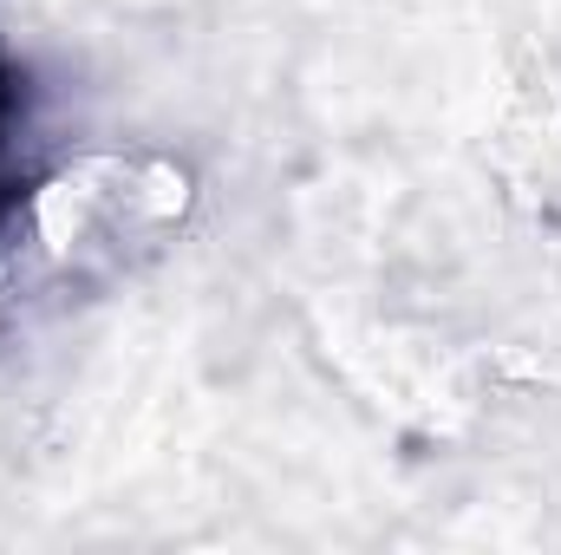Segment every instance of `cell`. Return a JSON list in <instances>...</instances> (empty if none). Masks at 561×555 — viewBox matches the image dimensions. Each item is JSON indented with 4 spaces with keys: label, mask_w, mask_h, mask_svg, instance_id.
<instances>
[{
    "label": "cell",
    "mask_w": 561,
    "mask_h": 555,
    "mask_svg": "<svg viewBox=\"0 0 561 555\" xmlns=\"http://www.w3.org/2000/svg\"><path fill=\"white\" fill-rule=\"evenodd\" d=\"M190 216L196 170L176 150L99 144L46 163L0 203V327L138 275Z\"/></svg>",
    "instance_id": "obj_1"
},
{
    "label": "cell",
    "mask_w": 561,
    "mask_h": 555,
    "mask_svg": "<svg viewBox=\"0 0 561 555\" xmlns=\"http://www.w3.org/2000/svg\"><path fill=\"white\" fill-rule=\"evenodd\" d=\"M7 99H13V86H7V59H0V112H7Z\"/></svg>",
    "instance_id": "obj_2"
}]
</instances>
